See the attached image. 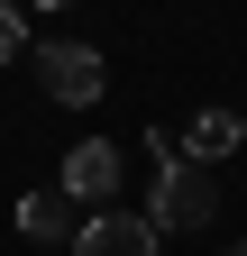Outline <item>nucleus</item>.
<instances>
[{
    "instance_id": "1",
    "label": "nucleus",
    "mask_w": 247,
    "mask_h": 256,
    "mask_svg": "<svg viewBox=\"0 0 247 256\" xmlns=\"http://www.w3.org/2000/svg\"><path fill=\"white\" fill-rule=\"evenodd\" d=\"M210 210H220V183H210V165H192L183 146H165V138H156L146 229H156V238H183V229H210Z\"/></svg>"
},
{
    "instance_id": "6",
    "label": "nucleus",
    "mask_w": 247,
    "mask_h": 256,
    "mask_svg": "<svg viewBox=\"0 0 247 256\" xmlns=\"http://www.w3.org/2000/svg\"><path fill=\"white\" fill-rule=\"evenodd\" d=\"M238 146H247L238 110H192V128H183V156H192V165H229Z\"/></svg>"
},
{
    "instance_id": "5",
    "label": "nucleus",
    "mask_w": 247,
    "mask_h": 256,
    "mask_svg": "<svg viewBox=\"0 0 247 256\" xmlns=\"http://www.w3.org/2000/svg\"><path fill=\"white\" fill-rule=\"evenodd\" d=\"M64 256H156V229H146V210H92Z\"/></svg>"
},
{
    "instance_id": "7",
    "label": "nucleus",
    "mask_w": 247,
    "mask_h": 256,
    "mask_svg": "<svg viewBox=\"0 0 247 256\" xmlns=\"http://www.w3.org/2000/svg\"><path fill=\"white\" fill-rule=\"evenodd\" d=\"M18 46H28V18H18V10H10V0H0V64H10V55H18Z\"/></svg>"
},
{
    "instance_id": "8",
    "label": "nucleus",
    "mask_w": 247,
    "mask_h": 256,
    "mask_svg": "<svg viewBox=\"0 0 247 256\" xmlns=\"http://www.w3.org/2000/svg\"><path fill=\"white\" fill-rule=\"evenodd\" d=\"M37 10H64V0H37Z\"/></svg>"
},
{
    "instance_id": "3",
    "label": "nucleus",
    "mask_w": 247,
    "mask_h": 256,
    "mask_svg": "<svg viewBox=\"0 0 247 256\" xmlns=\"http://www.w3.org/2000/svg\"><path fill=\"white\" fill-rule=\"evenodd\" d=\"M82 220H92V210L74 202L64 183H37V192L18 202V238H28V247H74V238H82Z\"/></svg>"
},
{
    "instance_id": "2",
    "label": "nucleus",
    "mask_w": 247,
    "mask_h": 256,
    "mask_svg": "<svg viewBox=\"0 0 247 256\" xmlns=\"http://www.w3.org/2000/svg\"><path fill=\"white\" fill-rule=\"evenodd\" d=\"M37 82H46V101L92 110V101H101V82H110V64L92 55L82 37H46V46H37Z\"/></svg>"
},
{
    "instance_id": "9",
    "label": "nucleus",
    "mask_w": 247,
    "mask_h": 256,
    "mask_svg": "<svg viewBox=\"0 0 247 256\" xmlns=\"http://www.w3.org/2000/svg\"><path fill=\"white\" fill-rule=\"evenodd\" d=\"M229 256H247V238H238V247H229Z\"/></svg>"
},
{
    "instance_id": "4",
    "label": "nucleus",
    "mask_w": 247,
    "mask_h": 256,
    "mask_svg": "<svg viewBox=\"0 0 247 256\" xmlns=\"http://www.w3.org/2000/svg\"><path fill=\"white\" fill-rule=\"evenodd\" d=\"M55 183H64L82 210H101L110 192H119V146H110V138H74V146H64V165H55Z\"/></svg>"
}]
</instances>
